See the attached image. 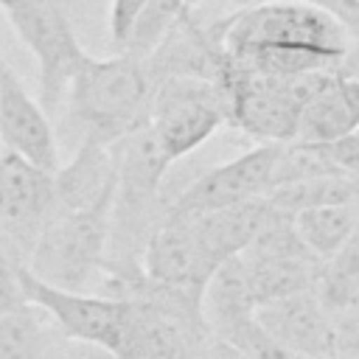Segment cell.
Masks as SVG:
<instances>
[{
  "mask_svg": "<svg viewBox=\"0 0 359 359\" xmlns=\"http://www.w3.org/2000/svg\"><path fill=\"white\" fill-rule=\"evenodd\" d=\"M325 151H328V157L334 160V165H337L342 174L359 180V129H356L353 135L337 140V143H328Z\"/></svg>",
  "mask_w": 359,
  "mask_h": 359,
  "instance_id": "obj_24",
  "label": "cell"
},
{
  "mask_svg": "<svg viewBox=\"0 0 359 359\" xmlns=\"http://www.w3.org/2000/svg\"><path fill=\"white\" fill-rule=\"evenodd\" d=\"M314 292L331 309V314L359 306V230L351 241H345L334 255L323 261Z\"/></svg>",
  "mask_w": 359,
  "mask_h": 359,
  "instance_id": "obj_19",
  "label": "cell"
},
{
  "mask_svg": "<svg viewBox=\"0 0 359 359\" xmlns=\"http://www.w3.org/2000/svg\"><path fill=\"white\" fill-rule=\"evenodd\" d=\"M210 20L219 25L224 59L252 73H342L351 50L348 28L311 0H266Z\"/></svg>",
  "mask_w": 359,
  "mask_h": 359,
  "instance_id": "obj_1",
  "label": "cell"
},
{
  "mask_svg": "<svg viewBox=\"0 0 359 359\" xmlns=\"http://www.w3.org/2000/svg\"><path fill=\"white\" fill-rule=\"evenodd\" d=\"M3 14L20 42L36 59L39 104L48 115L56 112L65 104L67 87L87 56L67 17V0H17Z\"/></svg>",
  "mask_w": 359,
  "mask_h": 359,
  "instance_id": "obj_4",
  "label": "cell"
},
{
  "mask_svg": "<svg viewBox=\"0 0 359 359\" xmlns=\"http://www.w3.org/2000/svg\"><path fill=\"white\" fill-rule=\"evenodd\" d=\"M149 0H109V42L121 50Z\"/></svg>",
  "mask_w": 359,
  "mask_h": 359,
  "instance_id": "obj_22",
  "label": "cell"
},
{
  "mask_svg": "<svg viewBox=\"0 0 359 359\" xmlns=\"http://www.w3.org/2000/svg\"><path fill=\"white\" fill-rule=\"evenodd\" d=\"M188 3H191V6H194V8H196V6H199V3H202V0H188Z\"/></svg>",
  "mask_w": 359,
  "mask_h": 359,
  "instance_id": "obj_27",
  "label": "cell"
},
{
  "mask_svg": "<svg viewBox=\"0 0 359 359\" xmlns=\"http://www.w3.org/2000/svg\"><path fill=\"white\" fill-rule=\"evenodd\" d=\"M0 143L6 151L20 154L39 168L56 171L62 165L56 132L45 107L39 98H31L6 59H0Z\"/></svg>",
  "mask_w": 359,
  "mask_h": 359,
  "instance_id": "obj_10",
  "label": "cell"
},
{
  "mask_svg": "<svg viewBox=\"0 0 359 359\" xmlns=\"http://www.w3.org/2000/svg\"><path fill=\"white\" fill-rule=\"evenodd\" d=\"M359 129V76H334L300 112V143L328 146Z\"/></svg>",
  "mask_w": 359,
  "mask_h": 359,
  "instance_id": "obj_14",
  "label": "cell"
},
{
  "mask_svg": "<svg viewBox=\"0 0 359 359\" xmlns=\"http://www.w3.org/2000/svg\"><path fill=\"white\" fill-rule=\"evenodd\" d=\"M56 202V171L0 154V238L25 264Z\"/></svg>",
  "mask_w": 359,
  "mask_h": 359,
  "instance_id": "obj_7",
  "label": "cell"
},
{
  "mask_svg": "<svg viewBox=\"0 0 359 359\" xmlns=\"http://www.w3.org/2000/svg\"><path fill=\"white\" fill-rule=\"evenodd\" d=\"M109 224L112 208L70 210L53 205L25 266L48 283L84 289L93 278H104Z\"/></svg>",
  "mask_w": 359,
  "mask_h": 359,
  "instance_id": "obj_3",
  "label": "cell"
},
{
  "mask_svg": "<svg viewBox=\"0 0 359 359\" xmlns=\"http://www.w3.org/2000/svg\"><path fill=\"white\" fill-rule=\"evenodd\" d=\"M266 199H269V205H275L286 213H297V210L314 208V205L351 202V199H359V180H353L348 174H317V177L275 185L266 194Z\"/></svg>",
  "mask_w": 359,
  "mask_h": 359,
  "instance_id": "obj_18",
  "label": "cell"
},
{
  "mask_svg": "<svg viewBox=\"0 0 359 359\" xmlns=\"http://www.w3.org/2000/svg\"><path fill=\"white\" fill-rule=\"evenodd\" d=\"M255 3H266V0H202L196 8H213V17H224V14H233V11L247 8V6H255Z\"/></svg>",
  "mask_w": 359,
  "mask_h": 359,
  "instance_id": "obj_26",
  "label": "cell"
},
{
  "mask_svg": "<svg viewBox=\"0 0 359 359\" xmlns=\"http://www.w3.org/2000/svg\"><path fill=\"white\" fill-rule=\"evenodd\" d=\"M216 266L219 264H213L210 255L199 247L188 219L168 208V216L154 230L143 255L146 278L157 286L202 297Z\"/></svg>",
  "mask_w": 359,
  "mask_h": 359,
  "instance_id": "obj_9",
  "label": "cell"
},
{
  "mask_svg": "<svg viewBox=\"0 0 359 359\" xmlns=\"http://www.w3.org/2000/svg\"><path fill=\"white\" fill-rule=\"evenodd\" d=\"M45 328L28 303L0 317V359H45Z\"/></svg>",
  "mask_w": 359,
  "mask_h": 359,
  "instance_id": "obj_20",
  "label": "cell"
},
{
  "mask_svg": "<svg viewBox=\"0 0 359 359\" xmlns=\"http://www.w3.org/2000/svg\"><path fill=\"white\" fill-rule=\"evenodd\" d=\"M227 123L224 95L216 81L196 76H168L154 84L149 126L171 163L196 151Z\"/></svg>",
  "mask_w": 359,
  "mask_h": 359,
  "instance_id": "obj_5",
  "label": "cell"
},
{
  "mask_svg": "<svg viewBox=\"0 0 359 359\" xmlns=\"http://www.w3.org/2000/svg\"><path fill=\"white\" fill-rule=\"evenodd\" d=\"M0 59H3V56H0Z\"/></svg>",
  "mask_w": 359,
  "mask_h": 359,
  "instance_id": "obj_28",
  "label": "cell"
},
{
  "mask_svg": "<svg viewBox=\"0 0 359 359\" xmlns=\"http://www.w3.org/2000/svg\"><path fill=\"white\" fill-rule=\"evenodd\" d=\"M255 309L258 306H255L241 255L219 264L202 292V317L208 328L216 337H227L238 323L250 320Z\"/></svg>",
  "mask_w": 359,
  "mask_h": 359,
  "instance_id": "obj_15",
  "label": "cell"
},
{
  "mask_svg": "<svg viewBox=\"0 0 359 359\" xmlns=\"http://www.w3.org/2000/svg\"><path fill=\"white\" fill-rule=\"evenodd\" d=\"M22 289L25 300L48 314L73 342L84 345H98L107 351H115L126 325V311L129 303L126 297L115 294H93L84 289H65L56 283L42 280L22 264Z\"/></svg>",
  "mask_w": 359,
  "mask_h": 359,
  "instance_id": "obj_6",
  "label": "cell"
},
{
  "mask_svg": "<svg viewBox=\"0 0 359 359\" xmlns=\"http://www.w3.org/2000/svg\"><path fill=\"white\" fill-rule=\"evenodd\" d=\"M247 280L255 297V306L269 303L275 297L314 289L323 258L314 252H286V255H247L241 252Z\"/></svg>",
  "mask_w": 359,
  "mask_h": 359,
  "instance_id": "obj_16",
  "label": "cell"
},
{
  "mask_svg": "<svg viewBox=\"0 0 359 359\" xmlns=\"http://www.w3.org/2000/svg\"><path fill=\"white\" fill-rule=\"evenodd\" d=\"M255 320L283 348L306 356L334 359V348H337L334 314L314 289L292 292L269 303H261L255 309Z\"/></svg>",
  "mask_w": 359,
  "mask_h": 359,
  "instance_id": "obj_11",
  "label": "cell"
},
{
  "mask_svg": "<svg viewBox=\"0 0 359 359\" xmlns=\"http://www.w3.org/2000/svg\"><path fill=\"white\" fill-rule=\"evenodd\" d=\"M154 79L143 56L115 50L107 59L84 56L67 87V121L81 143L115 146L149 123Z\"/></svg>",
  "mask_w": 359,
  "mask_h": 359,
  "instance_id": "obj_2",
  "label": "cell"
},
{
  "mask_svg": "<svg viewBox=\"0 0 359 359\" xmlns=\"http://www.w3.org/2000/svg\"><path fill=\"white\" fill-rule=\"evenodd\" d=\"M292 219H294V227H297L303 244L317 258L325 261L345 241H351L356 236V230H359V199L303 208V210L292 213Z\"/></svg>",
  "mask_w": 359,
  "mask_h": 359,
  "instance_id": "obj_17",
  "label": "cell"
},
{
  "mask_svg": "<svg viewBox=\"0 0 359 359\" xmlns=\"http://www.w3.org/2000/svg\"><path fill=\"white\" fill-rule=\"evenodd\" d=\"M185 359H247V353L238 351L233 342H227L216 334H208L188 351Z\"/></svg>",
  "mask_w": 359,
  "mask_h": 359,
  "instance_id": "obj_25",
  "label": "cell"
},
{
  "mask_svg": "<svg viewBox=\"0 0 359 359\" xmlns=\"http://www.w3.org/2000/svg\"><path fill=\"white\" fill-rule=\"evenodd\" d=\"M22 306H28L25 289H22V261L0 238V317L17 311Z\"/></svg>",
  "mask_w": 359,
  "mask_h": 359,
  "instance_id": "obj_21",
  "label": "cell"
},
{
  "mask_svg": "<svg viewBox=\"0 0 359 359\" xmlns=\"http://www.w3.org/2000/svg\"><path fill=\"white\" fill-rule=\"evenodd\" d=\"M177 213L188 219L199 247L210 255V261L224 264L227 258L241 255L247 244L255 238L258 227L269 213V199L264 196V199H250V202L216 208V210H196V213L177 210Z\"/></svg>",
  "mask_w": 359,
  "mask_h": 359,
  "instance_id": "obj_13",
  "label": "cell"
},
{
  "mask_svg": "<svg viewBox=\"0 0 359 359\" xmlns=\"http://www.w3.org/2000/svg\"><path fill=\"white\" fill-rule=\"evenodd\" d=\"M118 191V143H81L70 163L56 168V208H112Z\"/></svg>",
  "mask_w": 359,
  "mask_h": 359,
  "instance_id": "obj_12",
  "label": "cell"
},
{
  "mask_svg": "<svg viewBox=\"0 0 359 359\" xmlns=\"http://www.w3.org/2000/svg\"><path fill=\"white\" fill-rule=\"evenodd\" d=\"M280 146L283 143H258L255 149L205 171L177 199H171V208L196 213L241 205L250 199H264L275 185Z\"/></svg>",
  "mask_w": 359,
  "mask_h": 359,
  "instance_id": "obj_8",
  "label": "cell"
},
{
  "mask_svg": "<svg viewBox=\"0 0 359 359\" xmlns=\"http://www.w3.org/2000/svg\"><path fill=\"white\" fill-rule=\"evenodd\" d=\"M337 348L334 359H359V306L334 314Z\"/></svg>",
  "mask_w": 359,
  "mask_h": 359,
  "instance_id": "obj_23",
  "label": "cell"
}]
</instances>
